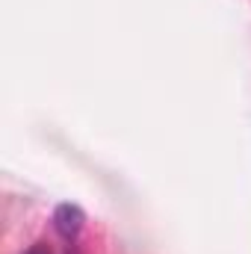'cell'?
I'll return each instance as SVG.
<instances>
[{
	"label": "cell",
	"mask_w": 251,
	"mask_h": 254,
	"mask_svg": "<svg viewBox=\"0 0 251 254\" xmlns=\"http://www.w3.org/2000/svg\"><path fill=\"white\" fill-rule=\"evenodd\" d=\"M83 222H86V216H83V210L74 207V204H60L57 213H54V228H57V234L63 237L65 243H71V240L83 231Z\"/></svg>",
	"instance_id": "6da1fadb"
},
{
	"label": "cell",
	"mask_w": 251,
	"mask_h": 254,
	"mask_svg": "<svg viewBox=\"0 0 251 254\" xmlns=\"http://www.w3.org/2000/svg\"><path fill=\"white\" fill-rule=\"evenodd\" d=\"M27 254H57V252H54L51 246H45V243H39V246H33V249H30Z\"/></svg>",
	"instance_id": "7a4b0ae2"
}]
</instances>
